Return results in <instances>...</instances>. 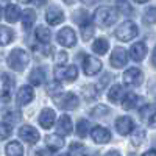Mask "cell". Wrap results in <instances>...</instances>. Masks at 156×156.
Instances as JSON below:
<instances>
[{"mask_svg":"<svg viewBox=\"0 0 156 156\" xmlns=\"http://www.w3.org/2000/svg\"><path fill=\"white\" fill-rule=\"evenodd\" d=\"M20 2H22V3H28V2H30V0H20Z\"/></svg>","mask_w":156,"mask_h":156,"instance_id":"48","label":"cell"},{"mask_svg":"<svg viewBox=\"0 0 156 156\" xmlns=\"http://www.w3.org/2000/svg\"><path fill=\"white\" fill-rule=\"evenodd\" d=\"M2 86H3V95L9 98L11 89H12V86H14V80H12L8 73H3L2 75Z\"/></svg>","mask_w":156,"mask_h":156,"instance_id":"28","label":"cell"},{"mask_svg":"<svg viewBox=\"0 0 156 156\" xmlns=\"http://www.w3.org/2000/svg\"><path fill=\"white\" fill-rule=\"evenodd\" d=\"M19 137L23 139L27 144H36L39 140V131L36 128L30 126V125H23L19 129Z\"/></svg>","mask_w":156,"mask_h":156,"instance_id":"8","label":"cell"},{"mask_svg":"<svg viewBox=\"0 0 156 156\" xmlns=\"http://www.w3.org/2000/svg\"><path fill=\"white\" fill-rule=\"evenodd\" d=\"M142 156H156V150H148V151H145Z\"/></svg>","mask_w":156,"mask_h":156,"instance_id":"43","label":"cell"},{"mask_svg":"<svg viewBox=\"0 0 156 156\" xmlns=\"http://www.w3.org/2000/svg\"><path fill=\"white\" fill-rule=\"evenodd\" d=\"M28 61H30V56H28L27 51L22 50V48H14L8 56V66L16 72H22L27 67Z\"/></svg>","mask_w":156,"mask_h":156,"instance_id":"2","label":"cell"},{"mask_svg":"<svg viewBox=\"0 0 156 156\" xmlns=\"http://www.w3.org/2000/svg\"><path fill=\"white\" fill-rule=\"evenodd\" d=\"M55 61H56V64L58 66H61V64H66V61H67V53L66 51H58V53L55 55Z\"/></svg>","mask_w":156,"mask_h":156,"instance_id":"36","label":"cell"},{"mask_svg":"<svg viewBox=\"0 0 156 156\" xmlns=\"http://www.w3.org/2000/svg\"><path fill=\"white\" fill-rule=\"evenodd\" d=\"M5 17H6V20L11 22V23L17 22L19 17H20V9H19V6H17V5H12V3L8 5L6 9H5Z\"/></svg>","mask_w":156,"mask_h":156,"instance_id":"21","label":"cell"},{"mask_svg":"<svg viewBox=\"0 0 156 156\" xmlns=\"http://www.w3.org/2000/svg\"><path fill=\"white\" fill-rule=\"evenodd\" d=\"M129 156H134V154H129Z\"/></svg>","mask_w":156,"mask_h":156,"instance_id":"51","label":"cell"},{"mask_svg":"<svg viewBox=\"0 0 156 156\" xmlns=\"http://www.w3.org/2000/svg\"><path fill=\"white\" fill-rule=\"evenodd\" d=\"M12 39H14V33L8 27H0V45H8Z\"/></svg>","mask_w":156,"mask_h":156,"instance_id":"26","label":"cell"},{"mask_svg":"<svg viewBox=\"0 0 156 156\" xmlns=\"http://www.w3.org/2000/svg\"><path fill=\"white\" fill-rule=\"evenodd\" d=\"M90 137L97 144H106V142L111 140V133H109V129L103 128V126H94L92 131H90Z\"/></svg>","mask_w":156,"mask_h":156,"instance_id":"12","label":"cell"},{"mask_svg":"<svg viewBox=\"0 0 156 156\" xmlns=\"http://www.w3.org/2000/svg\"><path fill=\"white\" fill-rule=\"evenodd\" d=\"M64 2H66V3H67V5H72V3H73V2H75V0H64Z\"/></svg>","mask_w":156,"mask_h":156,"instance_id":"46","label":"cell"},{"mask_svg":"<svg viewBox=\"0 0 156 156\" xmlns=\"http://www.w3.org/2000/svg\"><path fill=\"white\" fill-rule=\"evenodd\" d=\"M55 105L61 109H75L78 106V97L72 92H66V94H59V95H53Z\"/></svg>","mask_w":156,"mask_h":156,"instance_id":"4","label":"cell"},{"mask_svg":"<svg viewBox=\"0 0 156 156\" xmlns=\"http://www.w3.org/2000/svg\"><path fill=\"white\" fill-rule=\"evenodd\" d=\"M73 20L78 23V25H83L86 22H89V16H87V12L80 9V11H76L75 14H73Z\"/></svg>","mask_w":156,"mask_h":156,"instance_id":"33","label":"cell"},{"mask_svg":"<svg viewBox=\"0 0 156 156\" xmlns=\"http://www.w3.org/2000/svg\"><path fill=\"white\" fill-rule=\"evenodd\" d=\"M87 131H89V122L87 120L83 119L76 123V136L78 137H86Z\"/></svg>","mask_w":156,"mask_h":156,"instance_id":"31","label":"cell"},{"mask_svg":"<svg viewBox=\"0 0 156 156\" xmlns=\"http://www.w3.org/2000/svg\"><path fill=\"white\" fill-rule=\"evenodd\" d=\"M45 145H47L48 150L56 151V150L62 148V145H64V139H62L61 136H58V133H56V134H50V136L45 137Z\"/></svg>","mask_w":156,"mask_h":156,"instance_id":"19","label":"cell"},{"mask_svg":"<svg viewBox=\"0 0 156 156\" xmlns=\"http://www.w3.org/2000/svg\"><path fill=\"white\" fill-rule=\"evenodd\" d=\"M129 55L134 61H142L147 55V45L144 42H136L131 45V50H129Z\"/></svg>","mask_w":156,"mask_h":156,"instance_id":"17","label":"cell"},{"mask_svg":"<svg viewBox=\"0 0 156 156\" xmlns=\"http://www.w3.org/2000/svg\"><path fill=\"white\" fill-rule=\"evenodd\" d=\"M117 17H119V11L115 8H111V6H100L97 8L95 14H94V22L98 25V27L105 28V27H109L112 25Z\"/></svg>","mask_w":156,"mask_h":156,"instance_id":"1","label":"cell"},{"mask_svg":"<svg viewBox=\"0 0 156 156\" xmlns=\"http://www.w3.org/2000/svg\"><path fill=\"white\" fill-rule=\"evenodd\" d=\"M144 100H142L139 95H136V94H128L125 98H123V103H122V106H123V109H133V108H136L139 103H142Z\"/></svg>","mask_w":156,"mask_h":156,"instance_id":"23","label":"cell"},{"mask_svg":"<svg viewBox=\"0 0 156 156\" xmlns=\"http://www.w3.org/2000/svg\"><path fill=\"white\" fill-rule=\"evenodd\" d=\"M126 61H128L126 50H123L120 47L114 48L112 55H111V66L115 67V69H120V67H123L125 64H126Z\"/></svg>","mask_w":156,"mask_h":156,"instance_id":"11","label":"cell"},{"mask_svg":"<svg viewBox=\"0 0 156 156\" xmlns=\"http://www.w3.org/2000/svg\"><path fill=\"white\" fill-rule=\"evenodd\" d=\"M45 19H47V22L50 25H58V23H61L64 20V12L59 8H56V6H51L45 12Z\"/></svg>","mask_w":156,"mask_h":156,"instance_id":"16","label":"cell"},{"mask_svg":"<svg viewBox=\"0 0 156 156\" xmlns=\"http://www.w3.org/2000/svg\"><path fill=\"white\" fill-rule=\"evenodd\" d=\"M83 97H84L86 100H94V98L97 97L95 89H94L92 86H86V87L83 89Z\"/></svg>","mask_w":156,"mask_h":156,"instance_id":"35","label":"cell"},{"mask_svg":"<svg viewBox=\"0 0 156 156\" xmlns=\"http://www.w3.org/2000/svg\"><path fill=\"white\" fill-rule=\"evenodd\" d=\"M30 2H31L34 6H42L44 3H47V0H30Z\"/></svg>","mask_w":156,"mask_h":156,"instance_id":"41","label":"cell"},{"mask_svg":"<svg viewBox=\"0 0 156 156\" xmlns=\"http://www.w3.org/2000/svg\"><path fill=\"white\" fill-rule=\"evenodd\" d=\"M108 98H109V101H112V103H120V101H123V98H125V89H123V86L114 84V86L109 89V92H108Z\"/></svg>","mask_w":156,"mask_h":156,"instance_id":"18","label":"cell"},{"mask_svg":"<svg viewBox=\"0 0 156 156\" xmlns=\"http://www.w3.org/2000/svg\"><path fill=\"white\" fill-rule=\"evenodd\" d=\"M11 125L5 123V122H0V139H6L11 136Z\"/></svg>","mask_w":156,"mask_h":156,"instance_id":"34","label":"cell"},{"mask_svg":"<svg viewBox=\"0 0 156 156\" xmlns=\"http://www.w3.org/2000/svg\"><path fill=\"white\" fill-rule=\"evenodd\" d=\"M151 62H153V66L156 67V47H154V50H153V56H151Z\"/></svg>","mask_w":156,"mask_h":156,"instance_id":"44","label":"cell"},{"mask_svg":"<svg viewBox=\"0 0 156 156\" xmlns=\"http://www.w3.org/2000/svg\"><path fill=\"white\" fill-rule=\"evenodd\" d=\"M47 90H48V94H50V95H55L56 92H59V90H61V84L58 83V80L51 83V84L48 86V89H47Z\"/></svg>","mask_w":156,"mask_h":156,"instance_id":"37","label":"cell"},{"mask_svg":"<svg viewBox=\"0 0 156 156\" xmlns=\"http://www.w3.org/2000/svg\"><path fill=\"white\" fill-rule=\"evenodd\" d=\"M108 112H109V109H108L106 106H97V108L92 111V115H94V117H95V115H97V117H101V115H105V114H108Z\"/></svg>","mask_w":156,"mask_h":156,"instance_id":"38","label":"cell"},{"mask_svg":"<svg viewBox=\"0 0 156 156\" xmlns=\"http://www.w3.org/2000/svg\"><path fill=\"white\" fill-rule=\"evenodd\" d=\"M137 33H139V30L136 27V23L131 22V20H126L115 30V37L119 39V41L128 42V41H131V39H134L137 36Z\"/></svg>","mask_w":156,"mask_h":156,"instance_id":"3","label":"cell"},{"mask_svg":"<svg viewBox=\"0 0 156 156\" xmlns=\"http://www.w3.org/2000/svg\"><path fill=\"white\" fill-rule=\"evenodd\" d=\"M56 133L61 136H67L72 133V120L69 115H61L59 120H58V126H56Z\"/></svg>","mask_w":156,"mask_h":156,"instance_id":"15","label":"cell"},{"mask_svg":"<svg viewBox=\"0 0 156 156\" xmlns=\"http://www.w3.org/2000/svg\"><path fill=\"white\" fill-rule=\"evenodd\" d=\"M55 76H56V80L73 83L78 76V70L75 66H62L61 64V66L55 67Z\"/></svg>","mask_w":156,"mask_h":156,"instance_id":"5","label":"cell"},{"mask_svg":"<svg viewBox=\"0 0 156 156\" xmlns=\"http://www.w3.org/2000/svg\"><path fill=\"white\" fill-rule=\"evenodd\" d=\"M117 6H119V11H120V14H125V16H129L133 12V8L131 5H129L126 0H119L117 2Z\"/></svg>","mask_w":156,"mask_h":156,"instance_id":"32","label":"cell"},{"mask_svg":"<svg viewBox=\"0 0 156 156\" xmlns=\"http://www.w3.org/2000/svg\"><path fill=\"white\" fill-rule=\"evenodd\" d=\"M20 17H22V25H23V28L28 30V28H31V25H33L34 20H36V12H34L33 9H25L22 14H20Z\"/></svg>","mask_w":156,"mask_h":156,"instance_id":"22","label":"cell"},{"mask_svg":"<svg viewBox=\"0 0 156 156\" xmlns=\"http://www.w3.org/2000/svg\"><path fill=\"white\" fill-rule=\"evenodd\" d=\"M5 151H6V156H23V148L17 140L9 142L5 148Z\"/></svg>","mask_w":156,"mask_h":156,"instance_id":"25","label":"cell"},{"mask_svg":"<svg viewBox=\"0 0 156 156\" xmlns=\"http://www.w3.org/2000/svg\"><path fill=\"white\" fill-rule=\"evenodd\" d=\"M83 69H84V73L89 75V76L95 75V73H98L101 70V62L95 56H86L84 62H83Z\"/></svg>","mask_w":156,"mask_h":156,"instance_id":"10","label":"cell"},{"mask_svg":"<svg viewBox=\"0 0 156 156\" xmlns=\"http://www.w3.org/2000/svg\"><path fill=\"white\" fill-rule=\"evenodd\" d=\"M105 156H122V154H120L119 151H117V150H109Z\"/></svg>","mask_w":156,"mask_h":156,"instance_id":"42","label":"cell"},{"mask_svg":"<svg viewBox=\"0 0 156 156\" xmlns=\"http://www.w3.org/2000/svg\"><path fill=\"white\" fill-rule=\"evenodd\" d=\"M34 98V90L33 87L30 86H22L19 90H17V95H16V100H17V105L20 106H25Z\"/></svg>","mask_w":156,"mask_h":156,"instance_id":"13","label":"cell"},{"mask_svg":"<svg viewBox=\"0 0 156 156\" xmlns=\"http://www.w3.org/2000/svg\"><path fill=\"white\" fill-rule=\"evenodd\" d=\"M148 125H150L151 128H156V111L150 115V119H148Z\"/></svg>","mask_w":156,"mask_h":156,"instance_id":"40","label":"cell"},{"mask_svg":"<svg viewBox=\"0 0 156 156\" xmlns=\"http://www.w3.org/2000/svg\"><path fill=\"white\" fill-rule=\"evenodd\" d=\"M2 14H3V12H2V8H0V19H2Z\"/></svg>","mask_w":156,"mask_h":156,"instance_id":"49","label":"cell"},{"mask_svg":"<svg viewBox=\"0 0 156 156\" xmlns=\"http://www.w3.org/2000/svg\"><path fill=\"white\" fill-rule=\"evenodd\" d=\"M83 2H84L86 5H92V3L95 2V0H83Z\"/></svg>","mask_w":156,"mask_h":156,"instance_id":"45","label":"cell"},{"mask_svg":"<svg viewBox=\"0 0 156 156\" xmlns=\"http://www.w3.org/2000/svg\"><path fill=\"white\" fill-rule=\"evenodd\" d=\"M115 129L122 136L129 134L131 131H134V122H133V119H131V117H126V115L119 117V119L115 120Z\"/></svg>","mask_w":156,"mask_h":156,"instance_id":"9","label":"cell"},{"mask_svg":"<svg viewBox=\"0 0 156 156\" xmlns=\"http://www.w3.org/2000/svg\"><path fill=\"white\" fill-rule=\"evenodd\" d=\"M61 156H70V154H61Z\"/></svg>","mask_w":156,"mask_h":156,"instance_id":"50","label":"cell"},{"mask_svg":"<svg viewBox=\"0 0 156 156\" xmlns=\"http://www.w3.org/2000/svg\"><path fill=\"white\" fill-rule=\"evenodd\" d=\"M142 137H145V131H144V129H137V134L133 137V142L136 145H139L142 142Z\"/></svg>","mask_w":156,"mask_h":156,"instance_id":"39","label":"cell"},{"mask_svg":"<svg viewBox=\"0 0 156 156\" xmlns=\"http://www.w3.org/2000/svg\"><path fill=\"white\" fill-rule=\"evenodd\" d=\"M80 28H81V34H83V39L84 41H89V39H92L94 36V31H95V27L90 22H86L83 25H80Z\"/></svg>","mask_w":156,"mask_h":156,"instance_id":"29","label":"cell"},{"mask_svg":"<svg viewBox=\"0 0 156 156\" xmlns=\"http://www.w3.org/2000/svg\"><path fill=\"white\" fill-rule=\"evenodd\" d=\"M34 34H36L37 41L42 42V44H47L50 41V37H51V33H50V30L47 27H37L36 31H34Z\"/></svg>","mask_w":156,"mask_h":156,"instance_id":"27","label":"cell"},{"mask_svg":"<svg viewBox=\"0 0 156 156\" xmlns=\"http://www.w3.org/2000/svg\"><path fill=\"white\" fill-rule=\"evenodd\" d=\"M144 23L145 25H153V23H156V8H153V6H150L147 11H145V14H144Z\"/></svg>","mask_w":156,"mask_h":156,"instance_id":"30","label":"cell"},{"mask_svg":"<svg viewBox=\"0 0 156 156\" xmlns=\"http://www.w3.org/2000/svg\"><path fill=\"white\" fill-rule=\"evenodd\" d=\"M123 81H125L126 86H139L144 81V75H142V72L139 69L131 67L123 73Z\"/></svg>","mask_w":156,"mask_h":156,"instance_id":"7","label":"cell"},{"mask_svg":"<svg viewBox=\"0 0 156 156\" xmlns=\"http://www.w3.org/2000/svg\"><path fill=\"white\" fill-rule=\"evenodd\" d=\"M28 78H30V83L33 86H41L45 81V70L42 67H34Z\"/></svg>","mask_w":156,"mask_h":156,"instance_id":"20","label":"cell"},{"mask_svg":"<svg viewBox=\"0 0 156 156\" xmlns=\"http://www.w3.org/2000/svg\"><path fill=\"white\" fill-rule=\"evenodd\" d=\"M134 2H137V3H145V2H148V0H134Z\"/></svg>","mask_w":156,"mask_h":156,"instance_id":"47","label":"cell"},{"mask_svg":"<svg viewBox=\"0 0 156 156\" xmlns=\"http://www.w3.org/2000/svg\"><path fill=\"white\" fill-rule=\"evenodd\" d=\"M55 119H56L55 111L50 109V108H45V109L41 112V115H39V125H41L44 129H48V128L53 126Z\"/></svg>","mask_w":156,"mask_h":156,"instance_id":"14","label":"cell"},{"mask_svg":"<svg viewBox=\"0 0 156 156\" xmlns=\"http://www.w3.org/2000/svg\"><path fill=\"white\" fill-rule=\"evenodd\" d=\"M108 48H109V42H108V39H105V37L95 39V42L92 44V50L95 51V53H98V55H105L108 51Z\"/></svg>","mask_w":156,"mask_h":156,"instance_id":"24","label":"cell"},{"mask_svg":"<svg viewBox=\"0 0 156 156\" xmlns=\"http://www.w3.org/2000/svg\"><path fill=\"white\" fill-rule=\"evenodd\" d=\"M58 42L64 47H73L76 44V34L72 28L64 27L59 33H58Z\"/></svg>","mask_w":156,"mask_h":156,"instance_id":"6","label":"cell"}]
</instances>
